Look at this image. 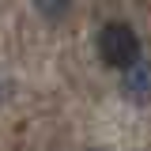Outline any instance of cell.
Returning a JSON list of instances; mask_svg holds the SVG:
<instances>
[{
  "mask_svg": "<svg viewBox=\"0 0 151 151\" xmlns=\"http://www.w3.org/2000/svg\"><path fill=\"white\" fill-rule=\"evenodd\" d=\"M98 57H102L106 68H117V72L132 68L140 60V38H136V30L129 23H117V19L106 23L98 30Z\"/></svg>",
  "mask_w": 151,
  "mask_h": 151,
  "instance_id": "cell-1",
  "label": "cell"
},
{
  "mask_svg": "<svg viewBox=\"0 0 151 151\" xmlns=\"http://www.w3.org/2000/svg\"><path fill=\"white\" fill-rule=\"evenodd\" d=\"M121 94L136 106H151V60H136L132 68L121 72Z\"/></svg>",
  "mask_w": 151,
  "mask_h": 151,
  "instance_id": "cell-2",
  "label": "cell"
},
{
  "mask_svg": "<svg viewBox=\"0 0 151 151\" xmlns=\"http://www.w3.org/2000/svg\"><path fill=\"white\" fill-rule=\"evenodd\" d=\"M34 8L42 12V19H49V23H60V19L68 15L72 0H34Z\"/></svg>",
  "mask_w": 151,
  "mask_h": 151,
  "instance_id": "cell-3",
  "label": "cell"
},
{
  "mask_svg": "<svg viewBox=\"0 0 151 151\" xmlns=\"http://www.w3.org/2000/svg\"><path fill=\"white\" fill-rule=\"evenodd\" d=\"M87 151H106V147H87Z\"/></svg>",
  "mask_w": 151,
  "mask_h": 151,
  "instance_id": "cell-4",
  "label": "cell"
}]
</instances>
